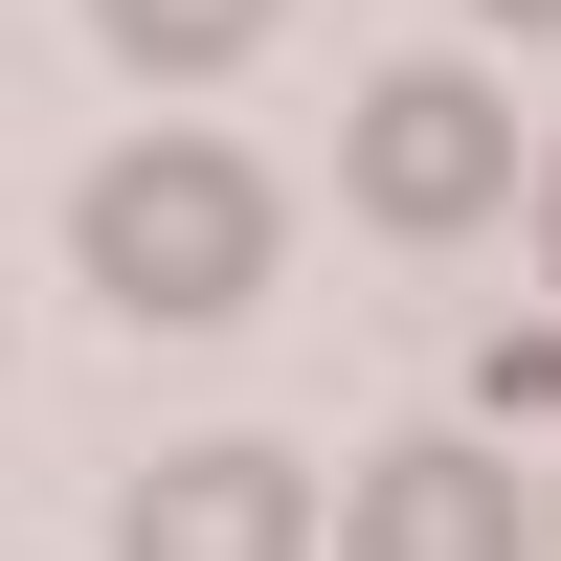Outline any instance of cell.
Instances as JSON below:
<instances>
[{
  "label": "cell",
  "mask_w": 561,
  "mask_h": 561,
  "mask_svg": "<svg viewBox=\"0 0 561 561\" xmlns=\"http://www.w3.org/2000/svg\"><path fill=\"white\" fill-rule=\"evenodd\" d=\"M68 248H90V293L113 314H248L270 293V180L225 158V135H135V158H90V203H68Z\"/></svg>",
  "instance_id": "cell-1"
},
{
  "label": "cell",
  "mask_w": 561,
  "mask_h": 561,
  "mask_svg": "<svg viewBox=\"0 0 561 561\" xmlns=\"http://www.w3.org/2000/svg\"><path fill=\"white\" fill-rule=\"evenodd\" d=\"M494 180H517V113H494L472 68H382L359 90V203H382L404 248H472Z\"/></svg>",
  "instance_id": "cell-2"
},
{
  "label": "cell",
  "mask_w": 561,
  "mask_h": 561,
  "mask_svg": "<svg viewBox=\"0 0 561 561\" xmlns=\"http://www.w3.org/2000/svg\"><path fill=\"white\" fill-rule=\"evenodd\" d=\"M113 561H314V472L293 449H158Z\"/></svg>",
  "instance_id": "cell-3"
},
{
  "label": "cell",
  "mask_w": 561,
  "mask_h": 561,
  "mask_svg": "<svg viewBox=\"0 0 561 561\" xmlns=\"http://www.w3.org/2000/svg\"><path fill=\"white\" fill-rule=\"evenodd\" d=\"M337 561H539V517H517L494 449H382L359 517H337Z\"/></svg>",
  "instance_id": "cell-4"
},
{
  "label": "cell",
  "mask_w": 561,
  "mask_h": 561,
  "mask_svg": "<svg viewBox=\"0 0 561 561\" xmlns=\"http://www.w3.org/2000/svg\"><path fill=\"white\" fill-rule=\"evenodd\" d=\"M90 23H113V45H135L158 90H203V68H248V45L293 23V0H90Z\"/></svg>",
  "instance_id": "cell-5"
},
{
  "label": "cell",
  "mask_w": 561,
  "mask_h": 561,
  "mask_svg": "<svg viewBox=\"0 0 561 561\" xmlns=\"http://www.w3.org/2000/svg\"><path fill=\"white\" fill-rule=\"evenodd\" d=\"M472 23H561V0H472Z\"/></svg>",
  "instance_id": "cell-6"
},
{
  "label": "cell",
  "mask_w": 561,
  "mask_h": 561,
  "mask_svg": "<svg viewBox=\"0 0 561 561\" xmlns=\"http://www.w3.org/2000/svg\"><path fill=\"white\" fill-rule=\"evenodd\" d=\"M539 248H561V180H539Z\"/></svg>",
  "instance_id": "cell-7"
}]
</instances>
